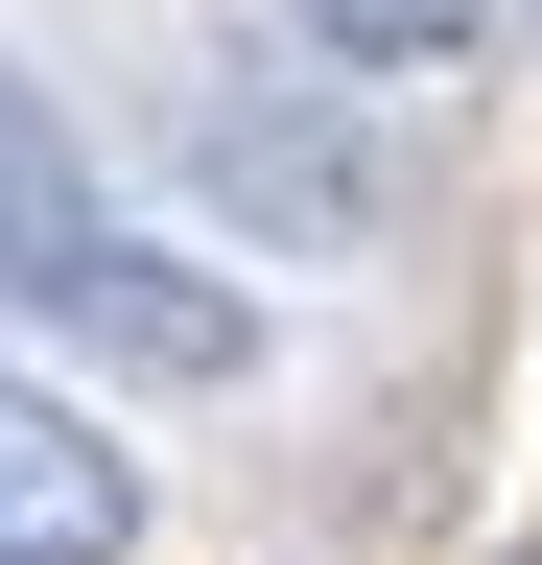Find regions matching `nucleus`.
Instances as JSON below:
<instances>
[{"label":"nucleus","instance_id":"1","mask_svg":"<svg viewBox=\"0 0 542 565\" xmlns=\"http://www.w3.org/2000/svg\"><path fill=\"white\" fill-rule=\"evenodd\" d=\"M0 307H24V330H72V353H118V377H189V401L259 353V307H236L213 259H166L142 212L72 166V118H47L24 71H0Z\"/></svg>","mask_w":542,"mask_h":565},{"label":"nucleus","instance_id":"2","mask_svg":"<svg viewBox=\"0 0 542 565\" xmlns=\"http://www.w3.org/2000/svg\"><path fill=\"white\" fill-rule=\"evenodd\" d=\"M166 141H189V189H213L259 259H354V141H330V118H284L259 71H189V95H166Z\"/></svg>","mask_w":542,"mask_h":565},{"label":"nucleus","instance_id":"3","mask_svg":"<svg viewBox=\"0 0 542 565\" xmlns=\"http://www.w3.org/2000/svg\"><path fill=\"white\" fill-rule=\"evenodd\" d=\"M142 542V448H95V401L0 377V565H118Z\"/></svg>","mask_w":542,"mask_h":565},{"label":"nucleus","instance_id":"4","mask_svg":"<svg viewBox=\"0 0 542 565\" xmlns=\"http://www.w3.org/2000/svg\"><path fill=\"white\" fill-rule=\"evenodd\" d=\"M284 24H307L330 71H448L471 24H496V0H284Z\"/></svg>","mask_w":542,"mask_h":565}]
</instances>
